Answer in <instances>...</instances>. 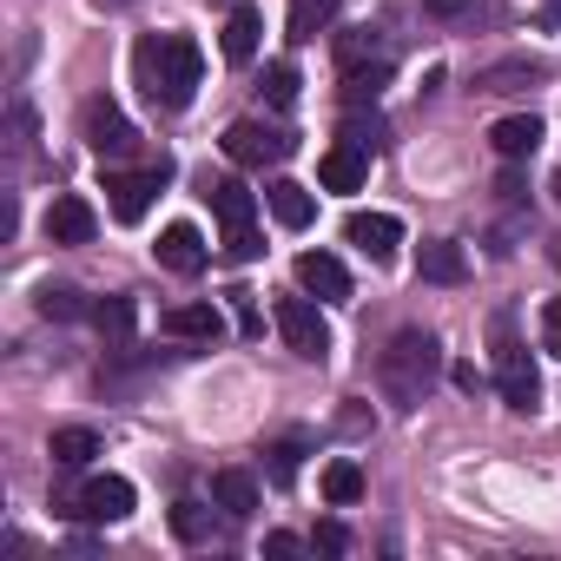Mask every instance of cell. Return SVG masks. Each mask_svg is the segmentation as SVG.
Wrapping results in <instances>:
<instances>
[{
  "label": "cell",
  "mask_w": 561,
  "mask_h": 561,
  "mask_svg": "<svg viewBox=\"0 0 561 561\" xmlns=\"http://www.w3.org/2000/svg\"><path fill=\"white\" fill-rule=\"evenodd\" d=\"M133 73H139V93L159 113H185L198 80H205V54H198L192 34H146L133 47Z\"/></svg>",
  "instance_id": "obj_1"
},
{
  "label": "cell",
  "mask_w": 561,
  "mask_h": 561,
  "mask_svg": "<svg viewBox=\"0 0 561 561\" xmlns=\"http://www.w3.org/2000/svg\"><path fill=\"white\" fill-rule=\"evenodd\" d=\"M436 370H443V344H436L430 331H397L390 351L377 357V383H383V397H390L397 410H416V403L430 397Z\"/></svg>",
  "instance_id": "obj_2"
},
{
  "label": "cell",
  "mask_w": 561,
  "mask_h": 561,
  "mask_svg": "<svg viewBox=\"0 0 561 561\" xmlns=\"http://www.w3.org/2000/svg\"><path fill=\"white\" fill-rule=\"evenodd\" d=\"M337 73H344V93H351V100H377V93L390 87V54L377 47L370 27L337 34Z\"/></svg>",
  "instance_id": "obj_3"
},
{
  "label": "cell",
  "mask_w": 561,
  "mask_h": 561,
  "mask_svg": "<svg viewBox=\"0 0 561 561\" xmlns=\"http://www.w3.org/2000/svg\"><path fill=\"white\" fill-rule=\"evenodd\" d=\"M54 508L106 528V522H126V515H133V482H126V476H87L80 489H60Z\"/></svg>",
  "instance_id": "obj_4"
},
{
  "label": "cell",
  "mask_w": 561,
  "mask_h": 561,
  "mask_svg": "<svg viewBox=\"0 0 561 561\" xmlns=\"http://www.w3.org/2000/svg\"><path fill=\"white\" fill-rule=\"evenodd\" d=\"M495 390H502V403L515 416H535L541 410V377H535L528 351L508 337V324H495Z\"/></svg>",
  "instance_id": "obj_5"
},
{
  "label": "cell",
  "mask_w": 561,
  "mask_h": 561,
  "mask_svg": "<svg viewBox=\"0 0 561 561\" xmlns=\"http://www.w3.org/2000/svg\"><path fill=\"white\" fill-rule=\"evenodd\" d=\"M271 324H277V337H285L305 364H324V357H331V324H324V311L311 305V291H305V298H277Z\"/></svg>",
  "instance_id": "obj_6"
},
{
  "label": "cell",
  "mask_w": 561,
  "mask_h": 561,
  "mask_svg": "<svg viewBox=\"0 0 561 561\" xmlns=\"http://www.w3.org/2000/svg\"><path fill=\"white\" fill-rule=\"evenodd\" d=\"M165 179H172V159H152L146 172H119V165H106V205H113V218L119 225H139L146 218V205H152V192H165Z\"/></svg>",
  "instance_id": "obj_7"
},
{
  "label": "cell",
  "mask_w": 561,
  "mask_h": 561,
  "mask_svg": "<svg viewBox=\"0 0 561 561\" xmlns=\"http://www.w3.org/2000/svg\"><path fill=\"white\" fill-rule=\"evenodd\" d=\"M291 133L285 126H264V119H231L225 126V159L231 165H277V159H291Z\"/></svg>",
  "instance_id": "obj_8"
},
{
  "label": "cell",
  "mask_w": 561,
  "mask_h": 561,
  "mask_svg": "<svg viewBox=\"0 0 561 561\" xmlns=\"http://www.w3.org/2000/svg\"><path fill=\"white\" fill-rule=\"evenodd\" d=\"M80 139L100 152V159H119L139 133H133V119L119 113V100H106V93H93L87 106H80Z\"/></svg>",
  "instance_id": "obj_9"
},
{
  "label": "cell",
  "mask_w": 561,
  "mask_h": 561,
  "mask_svg": "<svg viewBox=\"0 0 561 561\" xmlns=\"http://www.w3.org/2000/svg\"><path fill=\"white\" fill-rule=\"evenodd\" d=\"M344 238H351L370 264H390L397 244H403V225H397L390 211H351V218H344Z\"/></svg>",
  "instance_id": "obj_10"
},
{
  "label": "cell",
  "mask_w": 561,
  "mask_h": 561,
  "mask_svg": "<svg viewBox=\"0 0 561 561\" xmlns=\"http://www.w3.org/2000/svg\"><path fill=\"white\" fill-rule=\"evenodd\" d=\"M152 251H159V264H165V271H179V277H198V271L211 264V244H205V238H198V225H185V218H179V225H165Z\"/></svg>",
  "instance_id": "obj_11"
},
{
  "label": "cell",
  "mask_w": 561,
  "mask_h": 561,
  "mask_svg": "<svg viewBox=\"0 0 561 561\" xmlns=\"http://www.w3.org/2000/svg\"><path fill=\"white\" fill-rule=\"evenodd\" d=\"M298 285H305L318 305H344V298H351V271H344L331 251H305V257H298Z\"/></svg>",
  "instance_id": "obj_12"
},
{
  "label": "cell",
  "mask_w": 561,
  "mask_h": 561,
  "mask_svg": "<svg viewBox=\"0 0 561 561\" xmlns=\"http://www.w3.org/2000/svg\"><path fill=\"white\" fill-rule=\"evenodd\" d=\"M159 331L179 337V344H218L225 337V318H218V305H172L159 318Z\"/></svg>",
  "instance_id": "obj_13"
},
{
  "label": "cell",
  "mask_w": 561,
  "mask_h": 561,
  "mask_svg": "<svg viewBox=\"0 0 561 561\" xmlns=\"http://www.w3.org/2000/svg\"><path fill=\"white\" fill-rule=\"evenodd\" d=\"M364 179H370V152L351 146V139H337V146L324 152V165H318V185H324V192H357Z\"/></svg>",
  "instance_id": "obj_14"
},
{
  "label": "cell",
  "mask_w": 561,
  "mask_h": 561,
  "mask_svg": "<svg viewBox=\"0 0 561 561\" xmlns=\"http://www.w3.org/2000/svg\"><path fill=\"white\" fill-rule=\"evenodd\" d=\"M93 231H100V218H93L87 198L67 192V198L47 205V238H54V244H93Z\"/></svg>",
  "instance_id": "obj_15"
},
{
  "label": "cell",
  "mask_w": 561,
  "mask_h": 561,
  "mask_svg": "<svg viewBox=\"0 0 561 561\" xmlns=\"http://www.w3.org/2000/svg\"><path fill=\"white\" fill-rule=\"evenodd\" d=\"M541 139H548V133H541V119H535V113H508V119H495V126H489V146H495V159H508V165H515V159H528Z\"/></svg>",
  "instance_id": "obj_16"
},
{
  "label": "cell",
  "mask_w": 561,
  "mask_h": 561,
  "mask_svg": "<svg viewBox=\"0 0 561 561\" xmlns=\"http://www.w3.org/2000/svg\"><path fill=\"white\" fill-rule=\"evenodd\" d=\"M264 205H271V218L285 225V231H305L311 218H318V198L298 185V179H271V192H264Z\"/></svg>",
  "instance_id": "obj_17"
},
{
  "label": "cell",
  "mask_w": 561,
  "mask_h": 561,
  "mask_svg": "<svg viewBox=\"0 0 561 561\" xmlns=\"http://www.w3.org/2000/svg\"><path fill=\"white\" fill-rule=\"evenodd\" d=\"M416 277H423V285H462V277H469V257H462V244H449V238H430V244L416 251Z\"/></svg>",
  "instance_id": "obj_18"
},
{
  "label": "cell",
  "mask_w": 561,
  "mask_h": 561,
  "mask_svg": "<svg viewBox=\"0 0 561 561\" xmlns=\"http://www.w3.org/2000/svg\"><path fill=\"white\" fill-rule=\"evenodd\" d=\"M257 41H264V14L257 8H231V21H225V60L231 67H251L257 60Z\"/></svg>",
  "instance_id": "obj_19"
},
{
  "label": "cell",
  "mask_w": 561,
  "mask_h": 561,
  "mask_svg": "<svg viewBox=\"0 0 561 561\" xmlns=\"http://www.w3.org/2000/svg\"><path fill=\"white\" fill-rule=\"evenodd\" d=\"M211 502H218L231 522H244V515L257 508V476H251V469H218V476H211Z\"/></svg>",
  "instance_id": "obj_20"
},
{
  "label": "cell",
  "mask_w": 561,
  "mask_h": 561,
  "mask_svg": "<svg viewBox=\"0 0 561 561\" xmlns=\"http://www.w3.org/2000/svg\"><path fill=\"white\" fill-rule=\"evenodd\" d=\"M305 449H311V436H277V443H264V476H271L277 489H291V482H298Z\"/></svg>",
  "instance_id": "obj_21"
},
{
  "label": "cell",
  "mask_w": 561,
  "mask_h": 561,
  "mask_svg": "<svg viewBox=\"0 0 561 561\" xmlns=\"http://www.w3.org/2000/svg\"><path fill=\"white\" fill-rule=\"evenodd\" d=\"M331 21H337V0H291V14H285V27H291L298 47L318 41V34H331Z\"/></svg>",
  "instance_id": "obj_22"
},
{
  "label": "cell",
  "mask_w": 561,
  "mask_h": 561,
  "mask_svg": "<svg viewBox=\"0 0 561 561\" xmlns=\"http://www.w3.org/2000/svg\"><path fill=\"white\" fill-rule=\"evenodd\" d=\"M47 456H54V469H87L93 456H100V436L93 430H54V443H47Z\"/></svg>",
  "instance_id": "obj_23"
},
{
  "label": "cell",
  "mask_w": 561,
  "mask_h": 561,
  "mask_svg": "<svg viewBox=\"0 0 561 561\" xmlns=\"http://www.w3.org/2000/svg\"><path fill=\"white\" fill-rule=\"evenodd\" d=\"M205 198H211V211H218L225 225H251V211H257V198H251L238 179H211V185H205Z\"/></svg>",
  "instance_id": "obj_24"
},
{
  "label": "cell",
  "mask_w": 561,
  "mask_h": 561,
  "mask_svg": "<svg viewBox=\"0 0 561 561\" xmlns=\"http://www.w3.org/2000/svg\"><path fill=\"white\" fill-rule=\"evenodd\" d=\"M93 331H100L113 351H126V344H133V298H100V305H93Z\"/></svg>",
  "instance_id": "obj_25"
},
{
  "label": "cell",
  "mask_w": 561,
  "mask_h": 561,
  "mask_svg": "<svg viewBox=\"0 0 561 561\" xmlns=\"http://www.w3.org/2000/svg\"><path fill=\"white\" fill-rule=\"evenodd\" d=\"M257 93H264L271 113H291V106H298V67H291V60H271L264 80H257Z\"/></svg>",
  "instance_id": "obj_26"
},
{
  "label": "cell",
  "mask_w": 561,
  "mask_h": 561,
  "mask_svg": "<svg viewBox=\"0 0 561 561\" xmlns=\"http://www.w3.org/2000/svg\"><path fill=\"white\" fill-rule=\"evenodd\" d=\"M324 502H331V508H351V502H364V469H357L351 456H337V462L324 469Z\"/></svg>",
  "instance_id": "obj_27"
},
{
  "label": "cell",
  "mask_w": 561,
  "mask_h": 561,
  "mask_svg": "<svg viewBox=\"0 0 561 561\" xmlns=\"http://www.w3.org/2000/svg\"><path fill=\"white\" fill-rule=\"evenodd\" d=\"M41 318H60V324H67V318H93V305H87L80 291H67V285H47V291H41Z\"/></svg>",
  "instance_id": "obj_28"
},
{
  "label": "cell",
  "mask_w": 561,
  "mask_h": 561,
  "mask_svg": "<svg viewBox=\"0 0 561 561\" xmlns=\"http://www.w3.org/2000/svg\"><path fill=\"white\" fill-rule=\"evenodd\" d=\"M172 535L179 541H205L211 535V508L205 502H172Z\"/></svg>",
  "instance_id": "obj_29"
},
{
  "label": "cell",
  "mask_w": 561,
  "mask_h": 561,
  "mask_svg": "<svg viewBox=\"0 0 561 561\" xmlns=\"http://www.w3.org/2000/svg\"><path fill=\"white\" fill-rule=\"evenodd\" d=\"M257 251H264V238H257L251 225H225V257H231V264H251Z\"/></svg>",
  "instance_id": "obj_30"
},
{
  "label": "cell",
  "mask_w": 561,
  "mask_h": 561,
  "mask_svg": "<svg viewBox=\"0 0 561 561\" xmlns=\"http://www.w3.org/2000/svg\"><path fill=\"white\" fill-rule=\"evenodd\" d=\"M344 139H351V146H364V152H377V146H383L377 113H370V119H364V113H351V119H344Z\"/></svg>",
  "instance_id": "obj_31"
},
{
  "label": "cell",
  "mask_w": 561,
  "mask_h": 561,
  "mask_svg": "<svg viewBox=\"0 0 561 561\" xmlns=\"http://www.w3.org/2000/svg\"><path fill=\"white\" fill-rule=\"evenodd\" d=\"M311 548H318V554H351V528H344V522H318Z\"/></svg>",
  "instance_id": "obj_32"
},
{
  "label": "cell",
  "mask_w": 561,
  "mask_h": 561,
  "mask_svg": "<svg viewBox=\"0 0 561 561\" xmlns=\"http://www.w3.org/2000/svg\"><path fill=\"white\" fill-rule=\"evenodd\" d=\"M541 351H548V357H561V298H548V305H541Z\"/></svg>",
  "instance_id": "obj_33"
},
{
  "label": "cell",
  "mask_w": 561,
  "mask_h": 561,
  "mask_svg": "<svg viewBox=\"0 0 561 561\" xmlns=\"http://www.w3.org/2000/svg\"><path fill=\"white\" fill-rule=\"evenodd\" d=\"M264 554H271V561H298V554H305V541L277 528V535H264Z\"/></svg>",
  "instance_id": "obj_34"
},
{
  "label": "cell",
  "mask_w": 561,
  "mask_h": 561,
  "mask_svg": "<svg viewBox=\"0 0 561 561\" xmlns=\"http://www.w3.org/2000/svg\"><path fill=\"white\" fill-rule=\"evenodd\" d=\"M231 305H238V331H244V337H257V331H264V318H257L251 291H231Z\"/></svg>",
  "instance_id": "obj_35"
},
{
  "label": "cell",
  "mask_w": 561,
  "mask_h": 561,
  "mask_svg": "<svg viewBox=\"0 0 561 561\" xmlns=\"http://www.w3.org/2000/svg\"><path fill=\"white\" fill-rule=\"evenodd\" d=\"M469 8H476V0H423L430 21H456V14H469Z\"/></svg>",
  "instance_id": "obj_36"
},
{
  "label": "cell",
  "mask_w": 561,
  "mask_h": 561,
  "mask_svg": "<svg viewBox=\"0 0 561 561\" xmlns=\"http://www.w3.org/2000/svg\"><path fill=\"white\" fill-rule=\"evenodd\" d=\"M93 8H100V14H126V8H133V0H93Z\"/></svg>",
  "instance_id": "obj_37"
},
{
  "label": "cell",
  "mask_w": 561,
  "mask_h": 561,
  "mask_svg": "<svg viewBox=\"0 0 561 561\" xmlns=\"http://www.w3.org/2000/svg\"><path fill=\"white\" fill-rule=\"evenodd\" d=\"M548 257H554V271H561V238H554V244H548Z\"/></svg>",
  "instance_id": "obj_38"
},
{
  "label": "cell",
  "mask_w": 561,
  "mask_h": 561,
  "mask_svg": "<svg viewBox=\"0 0 561 561\" xmlns=\"http://www.w3.org/2000/svg\"><path fill=\"white\" fill-rule=\"evenodd\" d=\"M548 192H554V205H561V172H554V179H548Z\"/></svg>",
  "instance_id": "obj_39"
}]
</instances>
